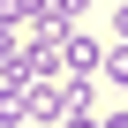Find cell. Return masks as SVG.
I'll use <instances>...</instances> for the list:
<instances>
[{
	"instance_id": "1",
	"label": "cell",
	"mask_w": 128,
	"mask_h": 128,
	"mask_svg": "<svg viewBox=\"0 0 128 128\" xmlns=\"http://www.w3.org/2000/svg\"><path fill=\"white\" fill-rule=\"evenodd\" d=\"M98 38H83V30H60V76H98Z\"/></svg>"
},
{
	"instance_id": "2",
	"label": "cell",
	"mask_w": 128,
	"mask_h": 128,
	"mask_svg": "<svg viewBox=\"0 0 128 128\" xmlns=\"http://www.w3.org/2000/svg\"><path fill=\"white\" fill-rule=\"evenodd\" d=\"M90 0H38V30H76Z\"/></svg>"
},
{
	"instance_id": "3",
	"label": "cell",
	"mask_w": 128,
	"mask_h": 128,
	"mask_svg": "<svg viewBox=\"0 0 128 128\" xmlns=\"http://www.w3.org/2000/svg\"><path fill=\"white\" fill-rule=\"evenodd\" d=\"M98 83H106V90H128V38L98 53Z\"/></svg>"
},
{
	"instance_id": "4",
	"label": "cell",
	"mask_w": 128,
	"mask_h": 128,
	"mask_svg": "<svg viewBox=\"0 0 128 128\" xmlns=\"http://www.w3.org/2000/svg\"><path fill=\"white\" fill-rule=\"evenodd\" d=\"M0 23H8V30L15 23H38V0H0Z\"/></svg>"
},
{
	"instance_id": "5",
	"label": "cell",
	"mask_w": 128,
	"mask_h": 128,
	"mask_svg": "<svg viewBox=\"0 0 128 128\" xmlns=\"http://www.w3.org/2000/svg\"><path fill=\"white\" fill-rule=\"evenodd\" d=\"M53 128H98V120H90V113H68V120H53Z\"/></svg>"
},
{
	"instance_id": "6",
	"label": "cell",
	"mask_w": 128,
	"mask_h": 128,
	"mask_svg": "<svg viewBox=\"0 0 128 128\" xmlns=\"http://www.w3.org/2000/svg\"><path fill=\"white\" fill-rule=\"evenodd\" d=\"M113 30H120V38H128V0H120V8H113Z\"/></svg>"
}]
</instances>
